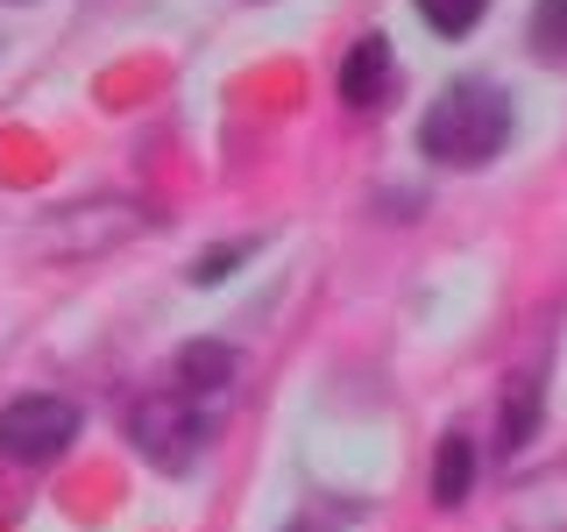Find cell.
Segmentation results:
<instances>
[{
  "instance_id": "6da1fadb",
  "label": "cell",
  "mask_w": 567,
  "mask_h": 532,
  "mask_svg": "<svg viewBox=\"0 0 567 532\" xmlns=\"http://www.w3.org/2000/svg\"><path fill=\"white\" fill-rule=\"evenodd\" d=\"M504 142H511V100L496 93V85H483V79L447 85L419 121V150L433 156V164H447V171L489 164Z\"/></svg>"
},
{
  "instance_id": "7a4b0ae2",
  "label": "cell",
  "mask_w": 567,
  "mask_h": 532,
  "mask_svg": "<svg viewBox=\"0 0 567 532\" xmlns=\"http://www.w3.org/2000/svg\"><path fill=\"white\" fill-rule=\"evenodd\" d=\"M128 440L142 448L150 469L185 475L192 461L206 454V440H213V405L192 398V390H177V383L150 390V398H135V412H128Z\"/></svg>"
},
{
  "instance_id": "3957f363",
  "label": "cell",
  "mask_w": 567,
  "mask_h": 532,
  "mask_svg": "<svg viewBox=\"0 0 567 532\" xmlns=\"http://www.w3.org/2000/svg\"><path fill=\"white\" fill-rule=\"evenodd\" d=\"M79 440V405L71 398H50V390H29L0 412V454L14 461H50Z\"/></svg>"
},
{
  "instance_id": "277c9868",
  "label": "cell",
  "mask_w": 567,
  "mask_h": 532,
  "mask_svg": "<svg viewBox=\"0 0 567 532\" xmlns=\"http://www.w3.org/2000/svg\"><path fill=\"white\" fill-rule=\"evenodd\" d=\"M390 71H398V64H390V43H383V35H362V43L341 58V100L362 106V114H369V106H383Z\"/></svg>"
},
{
  "instance_id": "5b68a950",
  "label": "cell",
  "mask_w": 567,
  "mask_h": 532,
  "mask_svg": "<svg viewBox=\"0 0 567 532\" xmlns=\"http://www.w3.org/2000/svg\"><path fill=\"white\" fill-rule=\"evenodd\" d=\"M171 377H177V390H192V398H220V390L235 383V348L227 341H185L177 362H171Z\"/></svg>"
},
{
  "instance_id": "8992f818",
  "label": "cell",
  "mask_w": 567,
  "mask_h": 532,
  "mask_svg": "<svg viewBox=\"0 0 567 532\" xmlns=\"http://www.w3.org/2000/svg\"><path fill=\"white\" fill-rule=\"evenodd\" d=\"M475 469H483V454H475V440L461 433H440V454H433V504L440 511H454V504H468V490H475Z\"/></svg>"
},
{
  "instance_id": "52a82bcc",
  "label": "cell",
  "mask_w": 567,
  "mask_h": 532,
  "mask_svg": "<svg viewBox=\"0 0 567 532\" xmlns=\"http://www.w3.org/2000/svg\"><path fill=\"white\" fill-rule=\"evenodd\" d=\"M532 433H539V377H511V390H504V426H496V448L518 454Z\"/></svg>"
},
{
  "instance_id": "ba28073f",
  "label": "cell",
  "mask_w": 567,
  "mask_h": 532,
  "mask_svg": "<svg viewBox=\"0 0 567 532\" xmlns=\"http://www.w3.org/2000/svg\"><path fill=\"white\" fill-rule=\"evenodd\" d=\"M412 8L425 14V29H440V35H468L475 22H483L489 0H412Z\"/></svg>"
},
{
  "instance_id": "9c48e42d",
  "label": "cell",
  "mask_w": 567,
  "mask_h": 532,
  "mask_svg": "<svg viewBox=\"0 0 567 532\" xmlns=\"http://www.w3.org/2000/svg\"><path fill=\"white\" fill-rule=\"evenodd\" d=\"M256 248H262L256 235H235V242H213V248H206V256H199V263H192V284H220L227 270H241V263H248V256H256Z\"/></svg>"
},
{
  "instance_id": "30bf717a",
  "label": "cell",
  "mask_w": 567,
  "mask_h": 532,
  "mask_svg": "<svg viewBox=\"0 0 567 532\" xmlns=\"http://www.w3.org/2000/svg\"><path fill=\"white\" fill-rule=\"evenodd\" d=\"M532 35L554 43V50H567V0H539V8H532Z\"/></svg>"
},
{
  "instance_id": "8fae6325",
  "label": "cell",
  "mask_w": 567,
  "mask_h": 532,
  "mask_svg": "<svg viewBox=\"0 0 567 532\" xmlns=\"http://www.w3.org/2000/svg\"><path fill=\"white\" fill-rule=\"evenodd\" d=\"M298 532H306V525H298Z\"/></svg>"
}]
</instances>
